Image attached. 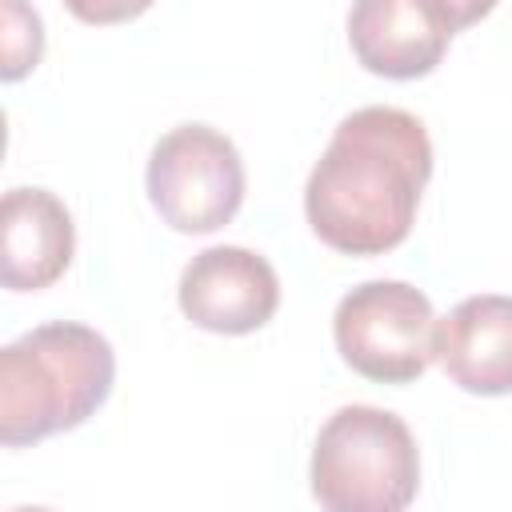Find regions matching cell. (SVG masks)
I'll return each mask as SVG.
<instances>
[{
	"label": "cell",
	"mask_w": 512,
	"mask_h": 512,
	"mask_svg": "<svg viewBox=\"0 0 512 512\" xmlns=\"http://www.w3.org/2000/svg\"><path fill=\"white\" fill-rule=\"evenodd\" d=\"M432 176L424 124L388 104L344 116L304 184L312 232L344 256H380L408 240Z\"/></svg>",
	"instance_id": "obj_1"
},
{
	"label": "cell",
	"mask_w": 512,
	"mask_h": 512,
	"mask_svg": "<svg viewBox=\"0 0 512 512\" xmlns=\"http://www.w3.org/2000/svg\"><path fill=\"white\" fill-rule=\"evenodd\" d=\"M112 344L72 320H52L0 352V444L24 448L84 424L112 392Z\"/></svg>",
	"instance_id": "obj_2"
},
{
	"label": "cell",
	"mask_w": 512,
	"mask_h": 512,
	"mask_svg": "<svg viewBox=\"0 0 512 512\" xmlns=\"http://www.w3.org/2000/svg\"><path fill=\"white\" fill-rule=\"evenodd\" d=\"M420 452L396 412L344 404L312 444V496L332 512H400L416 500Z\"/></svg>",
	"instance_id": "obj_3"
},
{
	"label": "cell",
	"mask_w": 512,
	"mask_h": 512,
	"mask_svg": "<svg viewBox=\"0 0 512 512\" xmlns=\"http://www.w3.org/2000/svg\"><path fill=\"white\" fill-rule=\"evenodd\" d=\"M344 364L376 384H408L436 360L432 300L404 280L356 284L332 316Z\"/></svg>",
	"instance_id": "obj_4"
},
{
	"label": "cell",
	"mask_w": 512,
	"mask_h": 512,
	"mask_svg": "<svg viewBox=\"0 0 512 512\" xmlns=\"http://www.w3.org/2000/svg\"><path fill=\"white\" fill-rule=\"evenodd\" d=\"M148 200L176 232H216L244 200V160L236 144L208 124L164 132L148 156Z\"/></svg>",
	"instance_id": "obj_5"
},
{
	"label": "cell",
	"mask_w": 512,
	"mask_h": 512,
	"mask_svg": "<svg viewBox=\"0 0 512 512\" xmlns=\"http://www.w3.org/2000/svg\"><path fill=\"white\" fill-rule=\"evenodd\" d=\"M180 312L220 336H244L272 320L280 304V280L272 264L240 244H216L192 256L180 276Z\"/></svg>",
	"instance_id": "obj_6"
},
{
	"label": "cell",
	"mask_w": 512,
	"mask_h": 512,
	"mask_svg": "<svg viewBox=\"0 0 512 512\" xmlns=\"http://www.w3.org/2000/svg\"><path fill=\"white\" fill-rule=\"evenodd\" d=\"M452 32L428 0H356L348 12V44L356 60L388 80L428 76Z\"/></svg>",
	"instance_id": "obj_7"
},
{
	"label": "cell",
	"mask_w": 512,
	"mask_h": 512,
	"mask_svg": "<svg viewBox=\"0 0 512 512\" xmlns=\"http://www.w3.org/2000/svg\"><path fill=\"white\" fill-rule=\"evenodd\" d=\"M76 252V228L48 188H12L0 204V280L12 292H36L64 276Z\"/></svg>",
	"instance_id": "obj_8"
},
{
	"label": "cell",
	"mask_w": 512,
	"mask_h": 512,
	"mask_svg": "<svg viewBox=\"0 0 512 512\" xmlns=\"http://www.w3.org/2000/svg\"><path fill=\"white\" fill-rule=\"evenodd\" d=\"M436 360L464 392H512V296H468L436 320Z\"/></svg>",
	"instance_id": "obj_9"
},
{
	"label": "cell",
	"mask_w": 512,
	"mask_h": 512,
	"mask_svg": "<svg viewBox=\"0 0 512 512\" xmlns=\"http://www.w3.org/2000/svg\"><path fill=\"white\" fill-rule=\"evenodd\" d=\"M0 12H4V64H0V76L12 84V80L28 76L40 64L44 24L24 0H0Z\"/></svg>",
	"instance_id": "obj_10"
},
{
	"label": "cell",
	"mask_w": 512,
	"mask_h": 512,
	"mask_svg": "<svg viewBox=\"0 0 512 512\" xmlns=\"http://www.w3.org/2000/svg\"><path fill=\"white\" fill-rule=\"evenodd\" d=\"M64 8L84 24H124L152 8V0H64Z\"/></svg>",
	"instance_id": "obj_11"
},
{
	"label": "cell",
	"mask_w": 512,
	"mask_h": 512,
	"mask_svg": "<svg viewBox=\"0 0 512 512\" xmlns=\"http://www.w3.org/2000/svg\"><path fill=\"white\" fill-rule=\"evenodd\" d=\"M428 4L448 24V32H460V28L476 24L480 16H488L496 8V0H428Z\"/></svg>",
	"instance_id": "obj_12"
}]
</instances>
